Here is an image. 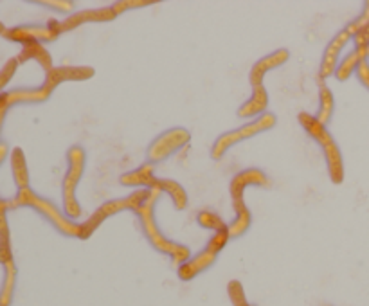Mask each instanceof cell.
Listing matches in <instances>:
<instances>
[{
	"label": "cell",
	"instance_id": "6da1fadb",
	"mask_svg": "<svg viewBox=\"0 0 369 306\" xmlns=\"http://www.w3.org/2000/svg\"><path fill=\"white\" fill-rule=\"evenodd\" d=\"M161 195H163V193L158 191L157 188H151L149 197L146 198L145 204L136 211V214L137 218H139V223H141L142 234H145L146 240L151 243V247L157 249L158 252L170 256V258L181 267L182 263H186L189 258H191V252H189V249L186 245L170 240V238L161 231V227H158L157 218H155V206H157V200Z\"/></svg>",
	"mask_w": 369,
	"mask_h": 306
},
{
	"label": "cell",
	"instance_id": "7a4b0ae2",
	"mask_svg": "<svg viewBox=\"0 0 369 306\" xmlns=\"http://www.w3.org/2000/svg\"><path fill=\"white\" fill-rule=\"evenodd\" d=\"M299 124L303 127V130L306 131L308 136L315 140L317 145L321 146L322 155H325L326 168H328V175H330L331 182L341 184L344 180V159L341 148L335 143L334 136L330 134V130L317 121L315 115L306 114V112H301L297 115Z\"/></svg>",
	"mask_w": 369,
	"mask_h": 306
},
{
	"label": "cell",
	"instance_id": "3957f363",
	"mask_svg": "<svg viewBox=\"0 0 369 306\" xmlns=\"http://www.w3.org/2000/svg\"><path fill=\"white\" fill-rule=\"evenodd\" d=\"M149 193H151V188L136 189V191H133L132 195H128V197L114 198V200H108L105 202V204H101V206L97 207V209L85 220V223H81L79 240H88V238L96 232V229L99 227L105 220L114 216V214L123 213V211H133V213H136V211L145 204L146 198L149 197Z\"/></svg>",
	"mask_w": 369,
	"mask_h": 306
},
{
	"label": "cell",
	"instance_id": "277c9868",
	"mask_svg": "<svg viewBox=\"0 0 369 306\" xmlns=\"http://www.w3.org/2000/svg\"><path fill=\"white\" fill-rule=\"evenodd\" d=\"M276 122H277L276 115H274L272 112H267V114L259 115V118L251 119V121L242 124V127L225 131V134H222V136L213 143L211 159L220 161L229 150L234 148V146L240 145V143H243V140L252 139V137L259 136V134H265V131L272 130V128L276 127Z\"/></svg>",
	"mask_w": 369,
	"mask_h": 306
},
{
	"label": "cell",
	"instance_id": "5b68a950",
	"mask_svg": "<svg viewBox=\"0 0 369 306\" xmlns=\"http://www.w3.org/2000/svg\"><path fill=\"white\" fill-rule=\"evenodd\" d=\"M67 162H69V170L63 179V207L69 218H78L81 214V206H79L78 198H76V188H78L79 180L85 173V164H87V153L83 146H72L67 152Z\"/></svg>",
	"mask_w": 369,
	"mask_h": 306
},
{
	"label": "cell",
	"instance_id": "8992f818",
	"mask_svg": "<svg viewBox=\"0 0 369 306\" xmlns=\"http://www.w3.org/2000/svg\"><path fill=\"white\" fill-rule=\"evenodd\" d=\"M229 240H231V238H229L227 229L220 232H213V236L209 238L206 247L198 254L191 256L188 261L182 263L181 267H179V277H181L182 281H191L195 280L198 274H202L207 268L213 267Z\"/></svg>",
	"mask_w": 369,
	"mask_h": 306
},
{
	"label": "cell",
	"instance_id": "52a82bcc",
	"mask_svg": "<svg viewBox=\"0 0 369 306\" xmlns=\"http://www.w3.org/2000/svg\"><path fill=\"white\" fill-rule=\"evenodd\" d=\"M189 140H191V134L182 127H175L163 131L148 146V152H146L148 162L149 164H157V162L166 161L167 157H172L173 153L188 146Z\"/></svg>",
	"mask_w": 369,
	"mask_h": 306
},
{
	"label": "cell",
	"instance_id": "ba28073f",
	"mask_svg": "<svg viewBox=\"0 0 369 306\" xmlns=\"http://www.w3.org/2000/svg\"><path fill=\"white\" fill-rule=\"evenodd\" d=\"M355 31L353 27L347 24L346 27L338 31L337 35L330 40V44L326 45L325 54H322L321 67H319V78L321 81L328 79L330 76H335V70H337L338 63H341V54H343L344 47H346L353 38H355Z\"/></svg>",
	"mask_w": 369,
	"mask_h": 306
},
{
	"label": "cell",
	"instance_id": "9c48e42d",
	"mask_svg": "<svg viewBox=\"0 0 369 306\" xmlns=\"http://www.w3.org/2000/svg\"><path fill=\"white\" fill-rule=\"evenodd\" d=\"M251 186L268 188L270 186V179L259 168H247V170L240 171L238 175H234L233 180L229 182V193H231L234 211L247 207L245 200H243V193H245L247 188H251Z\"/></svg>",
	"mask_w": 369,
	"mask_h": 306
},
{
	"label": "cell",
	"instance_id": "30bf717a",
	"mask_svg": "<svg viewBox=\"0 0 369 306\" xmlns=\"http://www.w3.org/2000/svg\"><path fill=\"white\" fill-rule=\"evenodd\" d=\"M29 204L35 206L40 213L44 214L45 218L53 223L54 227L62 232V234H65V236L79 238V234H81V223L72 222V220L69 218V216H65V214L58 209L54 204H51V202L45 200V198H42V197H36V195H31Z\"/></svg>",
	"mask_w": 369,
	"mask_h": 306
},
{
	"label": "cell",
	"instance_id": "8fae6325",
	"mask_svg": "<svg viewBox=\"0 0 369 306\" xmlns=\"http://www.w3.org/2000/svg\"><path fill=\"white\" fill-rule=\"evenodd\" d=\"M117 18L112 8H94V9H79L71 17L65 18L63 22H56L58 33H65V31L76 29V27L83 26V24L90 22H110Z\"/></svg>",
	"mask_w": 369,
	"mask_h": 306
},
{
	"label": "cell",
	"instance_id": "7c38bea8",
	"mask_svg": "<svg viewBox=\"0 0 369 306\" xmlns=\"http://www.w3.org/2000/svg\"><path fill=\"white\" fill-rule=\"evenodd\" d=\"M290 58V53H288V49H277L274 53L267 54L261 60H258L252 65L251 72H249V81H251L252 87H258V85H263V79L267 76V72L270 70L277 69V67L285 65L286 61Z\"/></svg>",
	"mask_w": 369,
	"mask_h": 306
},
{
	"label": "cell",
	"instance_id": "4fadbf2b",
	"mask_svg": "<svg viewBox=\"0 0 369 306\" xmlns=\"http://www.w3.org/2000/svg\"><path fill=\"white\" fill-rule=\"evenodd\" d=\"M94 74H96V70L92 67H56V69L49 70L45 87L53 90L56 85L63 83V81H85V79L92 78Z\"/></svg>",
	"mask_w": 369,
	"mask_h": 306
},
{
	"label": "cell",
	"instance_id": "5bb4252c",
	"mask_svg": "<svg viewBox=\"0 0 369 306\" xmlns=\"http://www.w3.org/2000/svg\"><path fill=\"white\" fill-rule=\"evenodd\" d=\"M268 108V92L265 85L252 87L251 97L238 108V115L243 119H256L259 115L267 114Z\"/></svg>",
	"mask_w": 369,
	"mask_h": 306
},
{
	"label": "cell",
	"instance_id": "9a60e30c",
	"mask_svg": "<svg viewBox=\"0 0 369 306\" xmlns=\"http://www.w3.org/2000/svg\"><path fill=\"white\" fill-rule=\"evenodd\" d=\"M155 173H154V164H142V166L136 168V170L128 171L124 175H121L119 182L123 186H130V188H137V189H149L154 188L155 184Z\"/></svg>",
	"mask_w": 369,
	"mask_h": 306
},
{
	"label": "cell",
	"instance_id": "2e32d148",
	"mask_svg": "<svg viewBox=\"0 0 369 306\" xmlns=\"http://www.w3.org/2000/svg\"><path fill=\"white\" fill-rule=\"evenodd\" d=\"M366 60H368V58H366L364 47H355L352 53H347L346 56L341 60L337 70H335V78H337L338 81H346V79L352 78V74H356L359 65Z\"/></svg>",
	"mask_w": 369,
	"mask_h": 306
},
{
	"label": "cell",
	"instance_id": "e0dca14e",
	"mask_svg": "<svg viewBox=\"0 0 369 306\" xmlns=\"http://www.w3.org/2000/svg\"><path fill=\"white\" fill-rule=\"evenodd\" d=\"M334 110H335L334 92H331V88L328 87L325 81H321V85H319V108H317L315 112V119L321 122V124L328 127L331 118H334Z\"/></svg>",
	"mask_w": 369,
	"mask_h": 306
},
{
	"label": "cell",
	"instance_id": "ac0fdd59",
	"mask_svg": "<svg viewBox=\"0 0 369 306\" xmlns=\"http://www.w3.org/2000/svg\"><path fill=\"white\" fill-rule=\"evenodd\" d=\"M154 188H157L161 193H167V195L172 197L173 204H175V207L179 211L188 207V193H186V189L182 188L181 184L177 182V180L158 179L157 177V179H155Z\"/></svg>",
	"mask_w": 369,
	"mask_h": 306
},
{
	"label": "cell",
	"instance_id": "d6986e66",
	"mask_svg": "<svg viewBox=\"0 0 369 306\" xmlns=\"http://www.w3.org/2000/svg\"><path fill=\"white\" fill-rule=\"evenodd\" d=\"M234 213H236V216H234L233 222L227 225V232L231 240H236V238L243 236V234L251 229L252 223V214L251 211H249V207L238 209L234 211Z\"/></svg>",
	"mask_w": 369,
	"mask_h": 306
},
{
	"label": "cell",
	"instance_id": "ffe728a7",
	"mask_svg": "<svg viewBox=\"0 0 369 306\" xmlns=\"http://www.w3.org/2000/svg\"><path fill=\"white\" fill-rule=\"evenodd\" d=\"M197 222L198 225H202L204 229H211L213 232H220L227 229V223L213 211H200L197 216Z\"/></svg>",
	"mask_w": 369,
	"mask_h": 306
},
{
	"label": "cell",
	"instance_id": "44dd1931",
	"mask_svg": "<svg viewBox=\"0 0 369 306\" xmlns=\"http://www.w3.org/2000/svg\"><path fill=\"white\" fill-rule=\"evenodd\" d=\"M227 290H229V298H231L234 306H251L247 303L245 292H243V287L240 284V281H231Z\"/></svg>",
	"mask_w": 369,
	"mask_h": 306
},
{
	"label": "cell",
	"instance_id": "7402d4cb",
	"mask_svg": "<svg viewBox=\"0 0 369 306\" xmlns=\"http://www.w3.org/2000/svg\"><path fill=\"white\" fill-rule=\"evenodd\" d=\"M155 2H151V0H123V2H115V4H112L110 8L114 9L115 15H121L124 13V11H128V9H137V8H148V6H154Z\"/></svg>",
	"mask_w": 369,
	"mask_h": 306
},
{
	"label": "cell",
	"instance_id": "603a6c76",
	"mask_svg": "<svg viewBox=\"0 0 369 306\" xmlns=\"http://www.w3.org/2000/svg\"><path fill=\"white\" fill-rule=\"evenodd\" d=\"M31 56H35L36 60H38L40 63H42V65L45 67V69H51V63H53V61H51V56H49V54L45 53V49L38 47V45H33V47H31Z\"/></svg>",
	"mask_w": 369,
	"mask_h": 306
},
{
	"label": "cell",
	"instance_id": "cb8c5ba5",
	"mask_svg": "<svg viewBox=\"0 0 369 306\" xmlns=\"http://www.w3.org/2000/svg\"><path fill=\"white\" fill-rule=\"evenodd\" d=\"M356 78H359V81H361V83L369 90V61L368 60L362 61L361 65H359V69H356Z\"/></svg>",
	"mask_w": 369,
	"mask_h": 306
},
{
	"label": "cell",
	"instance_id": "d4e9b609",
	"mask_svg": "<svg viewBox=\"0 0 369 306\" xmlns=\"http://www.w3.org/2000/svg\"><path fill=\"white\" fill-rule=\"evenodd\" d=\"M353 42H355V47H368L369 45V24L364 27V29L359 33V35L353 38Z\"/></svg>",
	"mask_w": 369,
	"mask_h": 306
},
{
	"label": "cell",
	"instance_id": "484cf974",
	"mask_svg": "<svg viewBox=\"0 0 369 306\" xmlns=\"http://www.w3.org/2000/svg\"><path fill=\"white\" fill-rule=\"evenodd\" d=\"M45 6H49V8H56L58 11H72V9H74V4H72V2H47Z\"/></svg>",
	"mask_w": 369,
	"mask_h": 306
},
{
	"label": "cell",
	"instance_id": "4316f807",
	"mask_svg": "<svg viewBox=\"0 0 369 306\" xmlns=\"http://www.w3.org/2000/svg\"><path fill=\"white\" fill-rule=\"evenodd\" d=\"M364 51H366V58H369V45L368 47H364Z\"/></svg>",
	"mask_w": 369,
	"mask_h": 306
}]
</instances>
